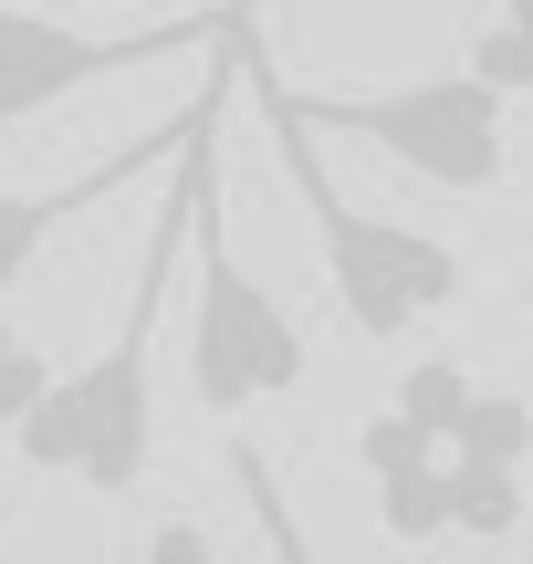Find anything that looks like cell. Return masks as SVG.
<instances>
[{"instance_id": "1", "label": "cell", "mask_w": 533, "mask_h": 564, "mask_svg": "<svg viewBox=\"0 0 533 564\" xmlns=\"http://www.w3.org/2000/svg\"><path fill=\"white\" fill-rule=\"evenodd\" d=\"M199 199H209V126L178 147V199L146 220V262H137V282H126V324L105 335V356L74 366V377H53L11 419L21 470H42V481H84V491H105V502H126V491L146 481V460H157V398H146V366H157L167 272H178L188 230H199Z\"/></svg>"}, {"instance_id": "2", "label": "cell", "mask_w": 533, "mask_h": 564, "mask_svg": "<svg viewBox=\"0 0 533 564\" xmlns=\"http://www.w3.org/2000/svg\"><path fill=\"white\" fill-rule=\"evenodd\" d=\"M262 105H272V147H283V167H293V199L314 209V230H325V282H335V314L356 324L367 345H398L409 324H429V314H450L460 303V251L439 241V230H418V220H388V209H356L346 188L325 178V158H314V126L283 105V84L262 74Z\"/></svg>"}, {"instance_id": "3", "label": "cell", "mask_w": 533, "mask_h": 564, "mask_svg": "<svg viewBox=\"0 0 533 564\" xmlns=\"http://www.w3.org/2000/svg\"><path fill=\"white\" fill-rule=\"evenodd\" d=\"M283 105L314 126V137H356L377 147L388 167L450 188V199H492L513 178V137H502V84L492 74H429V84H398V95H293Z\"/></svg>"}, {"instance_id": "4", "label": "cell", "mask_w": 533, "mask_h": 564, "mask_svg": "<svg viewBox=\"0 0 533 564\" xmlns=\"http://www.w3.org/2000/svg\"><path fill=\"white\" fill-rule=\"evenodd\" d=\"M199 303H188V398L209 408V419H241V408L262 398H293L314 366L304 324L283 314V303L262 293L241 262H230V241L209 230V199H199Z\"/></svg>"}, {"instance_id": "5", "label": "cell", "mask_w": 533, "mask_h": 564, "mask_svg": "<svg viewBox=\"0 0 533 564\" xmlns=\"http://www.w3.org/2000/svg\"><path fill=\"white\" fill-rule=\"evenodd\" d=\"M220 32V21H199V32H74V21L53 11H21V0H0V126H32L53 116L63 95H84V84L126 74V63H167V53H199V42Z\"/></svg>"}, {"instance_id": "6", "label": "cell", "mask_w": 533, "mask_h": 564, "mask_svg": "<svg viewBox=\"0 0 533 564\" xmlns=\"http://www.w3.org/2000/svg\"><path fill=\"white\" fill-rule=\"evenodd\" d=\"M199 126H220V95H199L188 116H167L157 137L116 147L105 167H84V178H63V188H0V293H11V282L42 262V241H53V230H74L84 209H105L126 178H146V167H178V147L199 137Z\"/></svg>"}, {"instance_id": "7", "label": "cell", "mask_w": 533, "mask_h": 564, "mask_svg": "<svg viewBox=\"0 0 533 564\" xmlns=\"http://www.w3.org/2000/svg\"><path fill=\"white\" fill-rule=\"evenodd\" d=\"M356 470H367L377 523H388L398 544H439V533H450V449H439L418 419L377 408V419L356 429Z\"/></svg>"}, {"instance_id": "8", "label": "cell", "mask_w": 533, "mask_h": 564, "mask_svg": "<svg viewBox=\"0 0 533 564\" xmlns=\"http://www.w3.org/2000/svg\"><path fill=\"white\" fill-rule=\"evenodd\" d=\"M523 523V470L450 449V533H513Z\"/></svg>"}, {"instance_id": "9", "label": "cell", "mask_w": 533, "mask_h": 564, "mask_svg": "<svg viewBox=\"0 0 533 564\" xmlns=\"http://www.w3.org/2000/svg\"><path fill=\"white\" fill-rule=\"evenodd\" d=\"M481 398V377H471V366H450V356H429V366H409V377H398V419H418V429H429V440L439 449H450V429H460V408H471Z\"/></svg>"}, {"instance_id": "10", "label": "cell", "mask_w": 533, "mask_h": 564, "mask_svg": "<svg viewBox=\"0 0 533 564\" xmlns=\"http://www.w3.org/2000/svg\"><path fill=\"white\" fill-rule=\"evenodd\" d=\"M450 449H471V460H533V408L523 398H502V387H481L471 408H460V429H450Z\"/></svg>"}, {"instance_id": "11", "label": "cell", "mask_w": 533, "mask_h": 564, "mask_svg": "<svg viewBox=\"0 0 533 564\" xmlns=\"http://www.w3.org/2000/svg\"><path fill=\"white\" fill-rule=\"evenodd\" d=\"M471 74H492L502 95H533V0H502L471 32Z\"/></svg>"}, {"instance_id": "12", "label": "cell", "mask_w": 533, "mask_h": 564, "mask_svg": "<svg viewBox=\"0 0 533 564\" xmlns=\"http://www.w3.org/2000/svg\"><path fill=\"white\" fill-rule=\"evenodd\" d=\"M53 387V356H42V335H21L11 314H0V440H11V419Z\"/></svg>"}, {"instance_id": "13", "label": "cell", "mask_w": 533, "mask_h": 564, "mask_svg": "<svg viewBox=\"0 0 533 564\" xmlns=\"http://www.w3.org/2000/svg\"><path fill=\"white\" fill-rule=\"evenodd\" d=\"M241 11H251V0H230V32H241Z\"/></svg>"}]
</instances>
